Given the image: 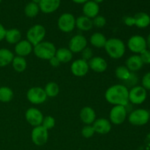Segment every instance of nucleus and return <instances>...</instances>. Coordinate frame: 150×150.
<instances>
[{
	"instance_id": "6e6552de",
	"label": "nucleus",
	"mask_w": 150,
	"mask_h": 150,
	"mask_svg": "<svg viewBox=\"0 0 150 150\" xmlns=\"http://www.w3.org/2000/svg\"><path fill=\"white\" fill-rule=\"evenodd\" d=\"M127 108L124 105H114L109 113V121L116 125H122L127 118Z\"/></svg>"
},
{
	"instance_id": "a18cd8bd",
	"label": "nucleus",
	"mask_w": 150,
	"mask_h": 150,
	"mask_svg": "<svg viewBox=\"0 0 150 150\" xmlns=\"http://www.w3.org/2000/svg\"><path fill=\"white\" fill-rule=\"evenodd\" d=\"M92 1H95V2H96V3H97V4H99L100 3L103 2V1L104 0H92Z\"/></svg>"
},
{
	"instance_id": "ddd939ff",
	"label": "nucleus",
	"mask_w": 150,
	"mask_h": 150,
	"mask_svg": "<svg viewBox=\"0 0 150 150\" xmlns=\"http://www.w3.org/2000/svg\"><path fill=\"white\" fill-rule=\"evenodd\" d=\"M25 118L30 125L37 127L42 125L44 116L38 108L32 107L26 110L25 113Z\"/></svg>"
},
{
	"instance_id": "473e14b6",
	"label": "nucleus",
	"mask_w": 150,
	"mask_h": 150,
	"mask_svg": "<svg viewBox=\"0 0 150 150\" xmlns=\"http://www.w3.org/2000/svg\"><path fill=\"white\" fill-rule=\"evenodd\" d=\"M56 125V120L51 116H46V117H44L43 120H42V122L41 125L43 127H45L46 130H51L52 128H54V126Z\"/></svg>"
},
{
	"instance_id": "f257e3e1",
	"label": "nucleus",
	"mask_w": 150,
	"mask_h": 150,
	"mask_svg": "<svg viewBox=\"0 0 150 150\" xmlns=\"http://www.w3.org/2000/svg\"><path fill=\"white\" fill-rule=\"evenodd\" d=\"M129 90L125 85L115 84L110 86L105 92L106 101L114 105H124L129 104Z\"/></svg>"
},
{
	"instance_id": "de8ad7c7",
	"label": "nucleus",
	"mask_w": 150,
	"mask_h": 150,
	"mask_svg": "<svg viewBox=\"0 0 150 150\" xmlns=\"http://www.w3.org/2000/svg\"><path fill=\"white\" fill-rule=\"evenodd\" d=\"M1 1H2V0H0V3H1Z\"/></svg>"
},
{
	"instance_id": "4be33fe9",
	"label": "nucleus",
	"mask_w": 150,
	"mask_h": 150,
	"mask_svg": "<svg viewBox=\"0 0 150 150\" xmlns=\"http://www.w3.org/2000/svg\"><path fill=\"white\" fill-rule=\"evenodd\" d=\"M76 27H77L81 31L88 32V31L91 30L93 27L92 19L86 17L84 16H79L76 18Z\"/></svg>"
},
{
	"instance_id": "a878e982",
	"label": "nucleus",
	"mask_w": 150,
	"mask_h": 150,
	"mask_svg": "<svg viewBox=\"0 0 150 150\" xmlns=\"http://www.w3.org/2000/svg\"><path fill=\"white\" fill-rule=\"evenodd\" d=\"M14 54L7 48H0V67H4L11 64Z\"/></svg>"
},
{
	"instance_id": "5701e85b",
	"label": "nucleus",
	"mask_w": 150,
	"mask_h": 150,
	"mask_svg": "<svg viewBox=\"0 0 150 150\" xmlns=\"http://www.w3.org/2000/svg\"><path fill=\"white\" fill-rule=\"evenodd\" d=\"M134 25L140 29L147 27L150 24V16L146 13H139L133 16Z\"/></svg>"
},
{
	"instance_id": "9b49d317",
	"label": "nucleus",
	"mask_w": 150,
	"mask_h": 150,
	"mask_svg": "<svg viewBox=\"0 0 150 150\" xmlns=\"http://www.w3.org/2000/svg\"><path fill=\"white\" fill-rule=\"evenodd\" d=\"M127 48L134 54H140L146 49V41L141 35H133L127 40Z\"/></svg>"
},
{
	"instance_id": "f704fd0d",
	"label": "nucleus",
	"mask_w": 150,
	"mask_h": 150,
	"mask_svg": "<svg viewBox=\"0 0 150 150\" xmlns=\"http://www.w3.org/2000/svg\"><path fill=\"white\" fill-rule=\"evenodd\" d=\"M92 23H93V26L97 28H103L106 24V19L103 16L98 15L92 19Z\"/></svg>"
},
{
	"instance_id": "423d86ee",
	"label": "nucleus",
	"mask_w": 150,
	"mask_h": 150,
	"mask_svg": "<svg viewBox=\"0 0 150 150\" xmlns=\"http://www.w3.org/2000/svg\"><path fill=\"white\" fill-rule=\"evenodd\" d=\"M76 18L70 13H64L59 16L57 25L60 30L64 33H69L74 30L76 27Z\"/></svg>"
},
{
	"instance_id": "412c9836",
	"label": "nucleus",
	"mask_w": 150,
	"mask_h": 150,
	"mask_svg": "<svg viewBox=\"0 0 150 150\" xmlns=\"http://www.w3.org/2000/svg\"><path fill=\"white\" fill-rule=\"evenodd\" d=\"M143 65L144 64L141 59L140 56L137 55V54L130 56L125 62V66L132 73H135V72L140 70Z\"/></svg>"
},
{
	"instance_id": "c85d7f7f",
	"label": "nucleus",
	"mask_w": 150,
	"mask_h": 150,
	"mask_svg": "<svg viewBox=\"0 0 150 150\" xmlns=\"http://www.w3.org/2000/svg\"><path fill=\"white\" fill-rule=\"evenodd\" d=\"M43 89L47 97H49V98H55L59 93V85L55 82H48Z\"/></svg>"
},
{
	"instance_id": "f8f14e48",
	"label": "nucleus",
	"mask_w": 150,
	"mask_h": 150,
	"mask_svg": "<svg viewBox=\"0 0 150 150\" xmlns=\"http://www.w3.org/2000/svg\"><path fill=\"white\" fill-rule=\"evenodd\" d=\"M87 40L83 35H74L69 41L68 48L73 54L81 53L86 47H87Z\"/></svg>"
},
{
	"instance_id": "7ed1b4c3",
	"label": "nucleus",
	"mask_w": 150,
	"mask_h": 150,
	"mask_svg": "<svg viewBox=\"0 0 150 150\" xmlns=\"http://www.w3.org/2000/svg\"><path fill=\"white\" fill-rule=\"evenodd\" d=\"M57 48L54 43L48 41H42L34 46L33 52L38 58L43 60H49L55 56Z\"/></svg>"
},
{
	"instance_id": "c756f323",
	"label": "nucleus",
	"mask_w": 150,
	"mask_h": 150,
	"mask_svg": "<svg viewBox=\"0 0 150 150\" xmlns=\"http://www.w3.org/2000/svg\"><path fill=\"white\" fill-rule=\"evenodd\" d=\"M40 11V10L39 5L38 4H35V3L32 2V1L28 3L25 6L24 13L26 15V16H27L28 18L36 17Z\"/></svg>"
},
{
	"instance_id": "49530a36",
	"label": "nucleus",
	"mask_w": 150,
	"mask_h": 150,
	"mask_svg": "<svg viewBox=\"0 0 150 150\" xmlns=\"http://www.w3.org/2000/svg\"><path fill=\"white\" fill-rule=\"evenodd\" d=\"M32 2L35 3V4H39V3L40 2V0H32Z\"/></svg>"
},
{
	"instance_id": "39448f33",
	"label": "nucleus",
	"mask_w": 150,
	"mask_h": 150,
	"mask_svg": "<svg viewBox=\"0 0 150 150\" xmlns=\"http://www.w3.org/2000/svg\"><path fill=\"white\" fill-rule=\"evenodd\" d=\"M150 119L149 111L144 108H138L131 111L128 116V121L133 125L142 126L146 125Z\"/></svg>"
},
{
	"instance_id": "72a5a7b5",
	"label": "nucleus",
	"mask_w": 150,
	"mask_h": 150,
	"mask_svg": "<svg viewBox=\"0 0 150 150\" xmlns=\"http://www.w3.org/2000/svg\"><path fill=\"white\" fill-rule=\"evenodd\" d=\"M95 133V130L93 128L92 125H86L81 130V135L83 137L86 139H89L92 137Z\"/></svg>"
},
{
	"instance_id": "7c9ffc66",
	"label": "nucleus",
	"mask_w": 150,
	"mask_h": 150,
	"mask_svg": "<svg viewBox=\"0 0 150 150\" xmlns=\"http://www.w3.org/2000/svg\"><path fill=\"white\" fill-rule=\"evenodd\" d=\"M14 94L13 90L8 86L0 87V102L8 103L13 100Z\"/></svg>"
},
{
	"instance_id": "4c0bfd02",
	"label": "nucleus",
	"mask_w": 150,
	"mask_h": 150,
	"mask_svg": "<svg viewBox=\"0 0 150 150\" xmlns=\"http://www.w3.org/2000/svg\"><path fill=\"white\" fill-rule=\"evenodd\" d=\"M139 56H140L141 59H142L144 64H150V50H148L147 48L144 50L142 52L139 54Z\"/></svg>"
},
{
	"instance_id": "f03ea898",
	"label": "nucleus",
	"mask_w": 150,
	"mask_h": 150,
	"mask_svg": "<svg viewBox=\"0 0 150 150\" xmlns=\"http://www.w3.org/2000/svg\"><path fill=\"white\" fill-rule=\"evenodd\" d=\"M104 48L107 54L114 59H120L125 55L126 51L124 42L121 39L116 38L107 40Z\"/></svg>"
},
{
	"instance_id": "cd10ccee",
	"label": "nucleus",
	"mask_w": 150,
	"mask_h": 150,
	"mask_svg": "<svg viewBox=\"0 0 150 150\" xmlns=\"http://www.w3.org/2000/svg\"><path fill=\"white\" fill-rule=\"evenodd\" d=\"M11 64L13 69L18 73H22L27 67V62L26 59L24 57H19V56L14 57Z\"/></svg>"
},
{
	"instance_id": "c03bdc74",
	"label": "nucleus",
	"mask_w": 150,
	"mask_h": 150,
	"mask_svg": "<svg viewBox=\"0 0 150 150\" xmlns=\"http://www.w3.org/2000/svg\"><path fill=\"white\" fill-rule=\"evenodd\" d=\"M146 41V46H147L148 48H149V49L150 50V33H149V35H148Z\"/></svg>"
},
{
	"instance_id": "6ab92c4d",
	"label": "nucleus",
	"mask_w": 150,
	"mask_h": 150,
	"mask_svg": "<svg viewBox=\"0 0 150 150\" xmlns=\"http://www.w3.org/2000/svg\"><path fill=\"white\" fill-rule=\"evenodd\" d=\"M100 6L95 1L92 0H89L86 3L83 4V16L86 17L93 19L99 15Z\"/></svg>"
},
{
	"instance_id": "b1692460",
	"label": "nucleus",
	"mask_w": 150,
	"mask_h": 150,
	"mask_svg": "<svg viewBox=\"0 0 150 150\" xmlns=\"http://www.w3.org/2000/svg\"><path fill=\"white\" fill-rule=\"evenodd\" d=\"M107 39L105 35L101 32H95L89 38L90 44L95 48H102L105 47Z\"/></svg>"
},
{
	"instance_id": "393cba45",
	"label": "nucleus",
	"mask_w": 150,
	"mask_h": 150,
	"mask_svg": "<svg viewBox=\"0 0 150 150\" xmlns=\"http://www.w3.org/2000/svg\"><path fill=\"white\" fill-rule=\"evenodd\" d=\"M73 54L71 52L69 48H60L59 49H57L56 51L55 57L59 60V62L63 64L69 62L73 59Z\"/></svg>"
},
{
	"instance_id": "c9c22d12",
	"label": "nucleus",
	"mask_w": 150,
	"mask_h": 150,
	"mask_svg": "<svg viewBox=\"0 0 150 150\" xmlns=\"http://www.w3.org/2000/svg\"><path fill=\"white\" fill-rule=\"evenodd\" d=\"M125 86L126 87H133V86H136V84L138 82V77L136 76V75L134 73H130V76L128 79H127L126 81H125Z\"/></svg>"
},
{
	"instance_id": "a19ab883",
	"label": "nucleus",
	"mask_w": 150,
	"mask_h": 150,
	"mask_svg": "<svg viewBox=\"0 0 150 150\" xmlns=\"http://www.w3.org/2000/svg\"><path fill=\"white\" fill-rule=\"evenodd\" d=\"M124 22L127 26H132L134 25V18L133 17H130V16H127L125 17L124 19Z\"/></svg>"
},
{
	"instance_id": "dca6fc26",
	"label": "nucleus",
	"mask_w": 150,
	"mask_h": 150,
	"mask_svg": "<svg viewBox=\"0 0 150 150\" xmlns=\"http://www.w3.org/2000/svg\"><path fill=\"white\" fill-rule=\"evenodd\" d=\"M95 133L101 135L108 134L111 130V123L108 120L105 118H99L92 124Z\"/></svg>"
},
{
	"instance_id": "58836bf2",
	"label": "nucleus",
	"mask_w": 150,
	"mask_h": 150,
	"mask_svg": "<svg viewBox=\"0 0 150 150\" xmlns=\"http://www.w3.org/2000/svg\"><path fill=\"white\" fill-rule=\"evenodd\" d=\"M142 87L144 88L146 90L150 91V72L146 73L142 78Z\"/></svg>"
},
{
	"instance_id": "e433bc0d",
	"label": "nucleus",
	"mask_w": 150,
	"mask_h": 150,
	"mask_svg": "<svg viewBox=\"0 0 150 150\" xmlns=\"http://www.w3.org/2000/svg\"><path fill=\"white\" fill-rule=\"evenodd\" d=\"M81 53L82 59L85 61H89L93 57V51L90 47H86Z\"/></svg>"
},
{
	"instance_id": "2eb2a0df",
	"label": "nucleus",
	"mask_w": 150,
	"mask_h": 150,
	"mask_svg": "<svg viewBox=\"0 0 150 150\" xmlns=\"http://www.w3.org/2000/svg\"><path fill=\"white\" fill-rule=\"evenodd\" d=\"M34 46L27 40H21L15 45V52L16 55L19 57H25L29 56L32 52H33Z\"/></svg>"
},
{
	"instance_id": "bb28decb",
	"label": "nucleus",
	"mask_w": 150,
	"mask_h": 150,
	"mask_svg": "<svg viewBox=\"0 0 150 150\" xmlns=\"http://www.w3.org/2000/svg\"><path fill=\"white\" fill-rule=\"evenodd\" d=\"M4 39L8 43L16 45L19 41L21 40V33L18 29H16V28L7 29L6 31L5 38Z\"/></svg>"
},
{
	"instance_id": "79ce46f5",
	"label": "nucleus",
	"mask_w": 150,
	"mask_h": 150,
	"mask_svg": "<svg viewBox=\"0 0 150 150\" xmlns=\"http://www.w3.org/2000/svg\"><path fill=\"white\" fill-rule=\"evenodd\" d=\"M6 31H7V29L0 23V42L2 41L3 40H4V38H5Z\"/></svg>"
},
{
	"instance_id": "a211bd4d",
	"label": "nucleus",
	"mask_w": 150,
	"mask_h": 150,
	"mask_svg": "<svg viewBox=\"0 0 150 150\" xmlns=\"http://www.w3.org/2000/svg\"><path fill=\"white\" fill-rule=\"evenodd\" d=\"M89 69L96 73H103L107 70V62L101 57H93L88 61Z\"/></svg>"
},
{
	"instance_id": "aec40b11",
	"label": "nucleus",
	"mask_w": 150,
	"mask_h": 150,
	"mask_svg": "<svg viewBox=\"0 0 150 150\" xmlns=\"http://www.w3.org/2000/svg\"><path fill=\"white\" fill-rule=\"evenodd\" d=\"M79 117L85 125H92L96 120V113L91 107L85 106L81 110Z\"/></svg>"
},
{
	"instance_id": "4468645a",
	"label": "nucleus",
	"mask_w": 150,
	"mask_h": 150,
	"mask_svg": "<svg viewBox=\"0 0 150 150\" xmlns=\"http://www.w3.org/2000/svg\"><path fill=\"white\" fill-rule=\"evenodd\" d=\"M70 70L73 76L76 77H83L87 74L89 70L88 62L82 59L75 60L71 64Z\"/></svg>"
},
{
	"instance_id": "1a4fd4ad",
	"label": "nucleus",
	"mask_w": 150,
	"mask_h": 150,
	"mask_svg": "<svg viewBox=\"0 0 150 150\" xmlns=\"http://www.w3.org/2000/svg\"><path fill=\"white\" fill-rule=\"evenodd\" d=\"M31 139L37 146H43L48 142V130L42 125L34 127L31 133Z\"/></svg>"
},
{
	"instance_id": "9d476101",
	"label": "nucleus",
	"mask_w": 150,
	"mask_h": 150,
	"mask_svg": "<svg viewBox=\"0 0 150 150\" xmlns=\"http://www.w3.org/2000/svg\"><path fill=\"white\" fill-rule=\"evenodd\" d=\"M146 90L142 86H135L129 91V102L134 105H140L146 99Z\"/></svg>"
},
{
	"instance_id": "2f4dec72",
	"label": "nucleus",
	"mask_w": 150,
	"mask_h": 150,
	"mask_svg": "<svg viewBox=\"0 0 150 150\" xmlns=\"http://www.w3.org/2000/svg\"><path fill=\"white\" fill-rule=\"evenodd\" d=\"M130 73H131V72L128 70V68L126 66H119L115 70L116 77L120 80L123 81H126L130 77Z\"/></svg>"
},
{
	"instance_id": "37998d69",
	"label": "nucleus",
	"mask_w": 150,
	"mask_h": 150,
	"mask_svg": "<svg viewBox=\"0 0 150 150\" xmlns=\"http://www.w3.org/2000/svg\"><path fill=\"white\" fill-rule=\"evenodd\" d=\"M74 3L76 4H84L86 1H88L89 0H72Z\"/></svg>"
},
{
	"instance_id": "0eeeda50",
	"label": "nucleus",
	"mask_w": 150,
	"mask_h": 150,
	"mask_svg": "<svg viewBox=\"0 0 150 150\" xmlns=\"http://www.w3.org/2000/svg\"><path fill=\"white\" fill-rule=\"evenodd\" d=\"M47 95L43 88L40 86H34L30 88L26 92V98L31 103L34 105H40L45 103L47 100Z\"/></svg>"
},
{
	"instance_id": "20e7f679",
	"label": "nucleus",
	"mask_w": 150,
	"mask_h": 150,
	"mask_svg": "<svg viewBox=\"0 0 150 150\" xmlns=\"http://www.w3.org/2000/svg\"><path fill=\"white\" fill-rule=\"evenodd\" d=\"M46 35V29L42 25L35 24L28 29L26 32V40L33 46L42 42Z\"/></svg>"
},
{
	"instance_id": "f3484780",
	"label": "nucleus",
	"mask_w": 150,
	"mask_h": 150,
	"mask_svg": "<svg viewBox=\"0 0 150 150\" xmlns=\"http://www.w3.org/2000/svg\"><path fill=\"white\" fill-rule=\"evenodd\" d=\"M61 0H40L39 3L40 10L45 14L54 13L59 7Z\"/></svg>"
},
{
	"instance_id": "ea45409f",
	"label": "nucleus",
	"mask_w": 150,
	"mask_h": 150,
	"mask_svg": "<svg viewBox=\"0 0 150 150\" xmlns=\"http://www.w3.org/2000/svg\"><path fill=\"white\" fill-rule=\"evenodd\" d=\"M48 61H49V64L54 67H59L60 64H61V62H59V60L58 59L55 57V56H54V57H53L51 59H50Z\"/></svg>"
}]
</instances>
